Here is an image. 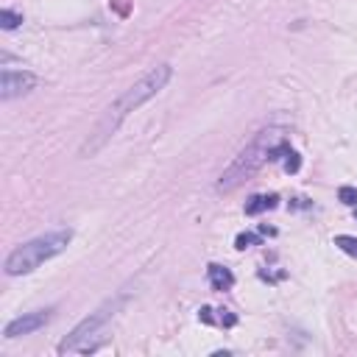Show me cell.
Here are the masks:
<instances>
[{"mask_svg": "<svg viewBox=\"0 0 357 357\" xmlns=\"http://www.w3.org/2000/svg\"><path fill=\"white\" fill-rule=\"evenodd\" d=\"M20 22H22V14H17V11H11V8H3V11H0V25H3L6 31H14Z\"/></svg>", "mask_w": 357, "mask_h": 357, "instance_id": "9", "label": "cell"}, {"mask_svg": "<svg viewBox=\"0 0 357 357\" xmlns=\"http://www.w3.org/2000/svg\"><path fill=\"white\" fill-rule=\"evenodd\" d=\"M287 148H290V145H287V139H284V128H279V126H265V128H259V131L254 134V139H251V142L234 156V162L220 173L218 190H220V192L237 190V187H240L243 181H248L254 173H259L262 165L282 159Z\"/></svg>", "mask_w": 357, "mask_h": 357, "instance_id": "2", "label": "cell"}, {"mask_svg": "<svg viewBox=\"0 0 357 357\" xmlns=\"http://www.w3.org/2000/svg\"><path fill=\"white\" fill-rule=\"evenodd\" d=\"M33 86H36V75L28 73V70H8L6 67L3 75H0V98L3 100H11L17 95H25Z\"/></svg>", "mask_w": 357, "mask_h": 357, "instance_id": "6", "label": "cell"}, {"mask_svg": "<svg viewBox=\"0 0 357 357\" xmlns=\"http://www.w3.org/2000/svg\"><path fill=\"white\" fill-rule=\"evenodd\" d=\"M254 243H259V234L243 231V234H237V237H234V245H237V248H248V245H254Z\"/></svg>", "mask_w": 357, "mask_h": 357, "instance_id": "13", "label": "cell"}, {"mask_svg": "<svg viewBox=\"0 0 357 357\" xmlns=\"http://www.w3.org/2000/svg\"><path fill=\"white\" fill-rule=\"evenodd\" d=\"M218 324H223V326H234V324H237V318H234L229 310H220V315H218Z\"/></svg>", "mask_w": 357, "mask_h": 357, "instance_id": "14", "label": "cell"}, {"mask_svg": "<svg viewBox=\"0 0 357 357\" xmlns=\"http://www.w3.org/2000/svg\"><path fill=\"white\" fill-rule=\"evenodd\" d=\"M70 240H73V229H53L47 234H39V237L17 245L6 257V273L8 276H25V273L36 271L42 262H47L56 254H61Z\"/></svg>", "mask_w": 357, "mask_h": 357, "instance_id": "3", "label": "cell"}, {"mask_svg": "<svg viewBox=\"0 0 357 357\" xmlns=\"http://www.w3.org/2000/svg\"><path fill=\"white\" fill-rule=\"evenodd\" d=\"M276 195H254V198H248V204H245V215H259V212H268V209H273L276 206Z\"/></svg>", "mask_w": 357, "mask_h": 357, "instance_id": "8", "label": "cell"}, {"mask_svg": "<svg viewBox=\"0 0 357 357\" xmlns=\"http://www.w3.org/2000/svg\"><path fill=\"white\" fill-rule=\"evenodd\" d=\"M282 159H284V170H287V173H298V167H301V156H298L293 148H287Z\"/></svg>", "mask_w": 357, "mask_h": 357, "instance_id": "11", "label": "cell"}, {"mask_svg": "<svg viewBox=\"0 0 357 357\" xmlns=\"http://www.w3.org/2000/svg\"><path fill=\"white\" fill-rule=\"evenodd\" d=\"M335 245H337L340 251L357 257V237H351V234H337V237H335Z\"/></svg>", "mask_w": 357, "mask_h": 357, "instance_id": "10", "label": "cell"}, {"mask_svg": "<svg viewBox=\"0 0 357 357\" xmlns=\"http://www.w3.org/2000/svg\"><path fill=\"white\" fill-rule=\"evenodd\" d=\"M173 78V67L167 64V61H162V64H156V67H151L139 81H134L128 89H123L109 106H106V112L100 114V120L95 123V128L89 131V137L84 139V145H81V151H78V156H95L112 137H114V131L123 126V120L134 112V109H139L142 103H148L153 95H159L165 86H167V81Z\"/></svg>", "mask_w": 357, "mask_h": 357, "instance_id": "1", "label": "cell"}, {"mask_svg": "<svg viewBox=\"0 0 357 357\" xmlns=\"http://www.w3.org/2000/svg\"><path fill=\"white\" fill-rule=\"evenodd\" d=\"M50 318H53V307H47V310H33V312H22V315H17L14 321H8V324H6L3 335H6L8 340L22 337V335H31V332L42 329Z\"/></svg>", "mask_w": 357, "mask_h": 357, "instance_id": "5", "label": "cell"}, {"mask_svg": "<svg viewBox=\"0 0 357 357\" xmlns=\"http://www.w3.org/2000/svg\"><path fill=\"white\" fill-rule=\"evenodd\" d=\"M120 307H123V296H114V298H106L95 312H89L61 343H59V351L64 354V351H92L95 349V337H98V332L120 312Z\"/></svg>", "mask_w": 357, "mask_h": 357, "instance_id": "4", "label": "cell"}, {"mask_svg": "<svg viewBox=\"0 0 357 357\" xmlns=\"http://www.w3.org/2000/svg\"><path fill=\"white\" fill-rule=\"evenodd\" d=\"M206 279H209V287H212V290H218V293H223V290H231V287H234V273H231L229 268L218 265V262H212V265L206 268Z\"/></svg>", "mask_w": 357, "mask_h": 357, "instance_id": "7", "label": "cell"}, {"mask_svg": "<svg viewBox=\"0 0 357 357\" xmlns=\"http://www.w3.org/2000/svg\"><path fill=\"white\" fill-rule=\"evenodd\" d=\"M354 212H357V206H354Z\"/></svg>", "mask_w": 357, "mask_h": 357, "instance_id": "15", "label": "cell"}, {"mask_svg": "<svg viewBox=\"0 0 357 357\" xmlns=\"http://www.w3.org/2000/svg\"><path fill=\"white\" fill-rule=\"evenodd\" d=\"M337 198H340L346 206H357V187H340V190H337Z\"/></svg>", "mask_w": 357, "mask_h": 357, "instance_id": "12", "label": "cell"}]
</instances>
